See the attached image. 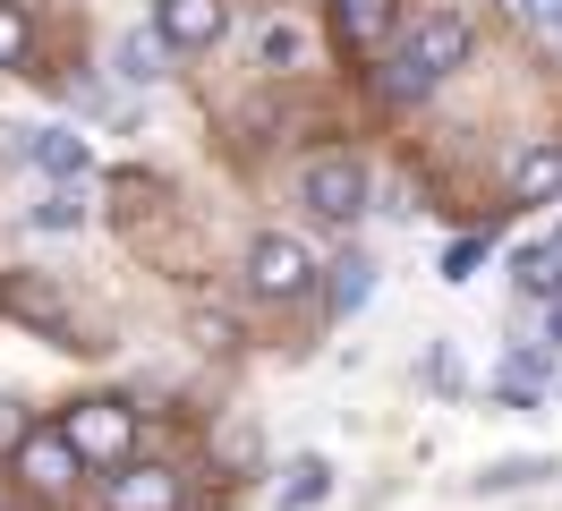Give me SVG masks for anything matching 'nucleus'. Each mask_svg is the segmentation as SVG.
Listing matches in <instances>:
<instances>
[{
    "label": "nucleus",
    "mask_w": 562,
    "mask_h": 511,
    "mask_svg": "<svg viewBox=\"0 0 562 511\" xmlns=\"http://www.w3.org/2000/svg\"><path fill=\"white\" fill-rule=\"evenodd\" d=\"M324 486H333V469H324L316 452H299V460L281 469V511H307V503H324Z\"/></svg>",
    "instance_id": "4468645a"
},
{
    "label": "nucleus",
    "mask_w": 562,
    "mask_h": 511,
    "mask_svg": "<svg viewBox=\"0 0 562 511\" xmlns=\"http://www.w3.org/2000/svg\"><path fill=\"white\" fill-rule=\"evenodd\" d=\"M512 9H520V0H512Z\"/></svg>",
    "instance_id": "5701e85b"
},
{
    "label": "nucleus",
    "mask_w": 562,
    "mask_h": 511,
    "mask_svg": "<svg viewBox=\"0 0 562 511\" xmlns=\"http://www.w3.org/2000/svg\"><path fill=\"white\" fill-rule=\"evenodd\" d=\"M299 52H307V34L290 26V18H273V26L256 34V60H265V68H299Z\"/></svg>",
    "instance_id": "dca6fc26"
},
{
    "label": "nucleus",
    "mask_w": 562,
    "mask_h": 511,
    "mask_svg": "<svg viewBox=\"0 0 562 511\" xmlns=\"http://www.w3.org/2000/svg\"><path fill=\"white\" fill-rule=\"evenodd\" d=\"M554 349H562V299H554Z\"/></svg>",
    "instance_id": "4be33fe9"
},
{
    "label": "nucleus",
    "mask_w": 562,
    "mask_h": 511,
    "mask_svg": "<svg viewBox=\"0 0 562 511\" xmlns=\"http://www.w3.org/2000/svg\"><path fill=\"white\" fill-rule=\"evenodd\" d=\"M477 265H486V238H460L452 256H443V281H469Z\"/></svg>",
    "instance_id": "a211bd4d"
},
{
    "label": "nucleus",
    "mask_w": 562,
    "mask_h": 511,
    "mask_svg": "<svg viewBox=\"0 0 562 511\" xmlns=\"http://www.w3.org/2000/svg\"><path fill=\"white\" fill-rule=\"evenodd\" d=\"M401 60L418 68L426 86H435V77H452V68L469 60V18H460V9H426L418 26H409V43H401Z\"/></svg>",
    "instance_id": "423d86ee"
},
{
    "label": "nucleus",
    "mask_w": 562,
    "mask_h": 511,
    "mask_svg": "<svg viewBox=\"0 0 562 511\" xmlns=\"http://www.w3.org/2000/svg\"><path fill=\"white\" fill-rule=\"evenodd\" d=\"M154 26H162V43H179V52H205V43H222L231 9H222V0H154Z\"/></svg>",
    "instance_id": "1a4fd4ad"
},
{
    "label": "nucleus",
    "mask_w": 562,
    "mask_h": 511,
    "mask_svg": "<svg viewBox=\"0 0 562 511\" xmlns=\"http://www.w3.org/2000/svg\"><path fill=\"white\" fill-rule=\"evenodd\" d=\"M196 341H205V349H231V341H239V324H231L222 307H205V315H196Z\"/></svg>",
    "instance_id": "aec40b11"
},
{
    "label": "nucleus",
    "mask_w": 562,
    "mask_h": 511,
    "mask_svg": "<svg viewBox=\"0 0 562 511\" xmlns=\"http://www.w3.org/2000/svg\"><path fill=\"white\" fill-rule=\"evenodd\" d=\"M512 197L520 204H554L562 197V145H528L512 163Z\"/></svg>",
    "instance_id": "9b49d317"
},
{
    "label": "nucleus",
    "mask_w": 562,
    "mask_h": 511,
    "mask_svg": "<svg viewBox=\"0 0 562 511\" xmlns=\"http://www.w3.org/2000/svg\"><path fill=\"white\" fill-rule=\"evenodd\" d=\"M367 299H375V265H367V256H341V265H324V307H333L341 324H350Z\"/></svg>",
    "instance_id": "f8f14e48"
},
{
    "label": "nucleus",
    "mask_w": 562,
    "mask_h": 511,
    "mask_svg": "<svg viewBox=\"0 0 562 511\" xmlns=\"http://www.w3.org/2000/svg\"><path fill=\"white\" fill-rule=\"evenodd\" d=\"M512 273H520L528 299H562V238H537V247H520V256H512Z\"/></svg>",
    "instance_id": "ddd939ff"
},
{
    "label": "nucleus",
    "mask_w": 562,
    "mask_h": 511,
    "mask_svg": "<svg viewBox=\"0 0 562 511\" xmlns=\"http://www.w3.org/2000/svg\"><path fill=\"white\" fill-rule=\"evenodd\" d=\"M77 222H86V188H52L35 204V231H77Z\"/></svg>",
    "instance_id": "f3484780"
},
{
    "label": "nucleus",
    "mask_w": 562,
    "mask_h": 511,
    "mask_svg": "<svg viewBox=\"0 0 562 511\" xmlns=\"http://www.w3.org/2000/svg\"><path fill=\"white\" fill-rule=\"evenodd\" d=\"M179 469H162V460H145V469H111L103 477V503L111 511H179Z\"/></svg>",
    "instance_id": "6e6552de"
},
{
    "label": "nucleus",
    "mask_w": 562,
    "mask_h": 511,
    "mask_svg": "<svg viewBox=\"0 0 562 511\" xmlns=\"http://www.w3.org/2000/svg\"><path fill=\"white\" fill-rule=\"evenodd\" d=\"M0 315L26 324L35 341H52V349H77V315L52 290V273H0Z\"/></svg>",
    "instance_id": "f03ea898"
},
{
    "label": "nucleus",
    "mask_w": 562,
    "mask_h": 511,
    "mask_svg": "<svg viewBox=\"0 0 562 511\" xmlns=\"http://www.w3.org/2000/svg\"><path fill=\"white\" fill-rule=\"evenodd\" d=\"M247 290H256V299H307V290H316V256H307V238L265 231L256 247H247Z\"/></svg>",
    "instance_id": "20e7f679"
},
{
    "label": "nucleus",
    "mask_w": 562,
    "mask_h": 511,
    "mask_svg": "<svg viewBox=\"0 0 562 511\" xmlns=\"http://www.w3.org/2000/svg\"><path fill=\"white\" fill-rule=\"evenodd\" d=\"M9 469L26 477V495L60 503V495L77 486V469H86V460L69 452V435H60V426H26V435H18V460H9Z\"/></svg>",
    "instance_id": "39448f33"
},
{
    "label": "nucleus",
    "mask_w": 562,
    "mask_h": 511,
    "mask_svg": "<svg viewBox=\"0 0 562 511\" xmlns=\"http://www.w3.org/2000/svg\"><path fill=\"white\" fill-rule=\"evenodd\" d=\"M299 197H307L316 222H358L367 213V163H358L350 145H333V154H316V163L299 170Z\"/></svg>",
    "instance_id": "7ed1b4c3"
},
{
    "label": "nucleus",
    "mask_w": 562,
    "mask_h": 511,
    "mask_svg": "<svg viewBox=\"0 0 562 511\" xmlns=\"http://www.w3.org/2000/svg\"><path fill=\"white\" fill-rule=\"evenodd\" d=\"M333 26L350 52H384L392 26H401V0H333Z\"/></svg>",
    "instance_id": "9d476101"
},
{
    "label": "nucleus",
    "mask_w": 562,
    "mask_h": 511,
    "mask_svg": "<svg viewBox=\"0 0 562 511\" xmlns=\"http://www.w3.org/2000/svg\"><path fill=\"white\" fill-rule=\"evenodd\" d=\"M35 52V18H26V0H0V68H18Z\"/></svg>",
    "instance_id": "2eb2a0df"
},
{
    "label": "nucleus",
    "mask_w": 562,
    "mask_h": 511,
    "mask_svg": "<svg viewBox=\"0 0 562 511\" xmlns=\"http://www.w3.org/2000/svg\"><path fill=\"white\" fill-rule=\"evenodd\" d=\"M154 60H162V52H154L145 34H128V43H120V77H154Z\"/></svg>",
    "instance_id": "6ab92c4d"
},
{
    "label": "nucleus",
    "mask_w": 562,
    "mask_h": 511,
    "mask_svg": "<svg viewBox=\"0 0 562 511\" xmlns=\"http://www.w3.org/2000/svg\"><path fill=\"white\" fill-rule=\"evenodd\" d=\"M9 136H18V154H26V163H43L52 179H60V188H86V170H94V145H86L77 129H9Z\"/></svg>",
    "instance_id": "0eeeda50"
},
{
    "label": "nucleus",
    "mask_w": 562,
    "mask_h": 511,
    "mask_svg": "<svg viewBox=\"0 0 562 511\" xmlns=\"http://www.w3.org/2000/svg\"><path fill=\"white\" fill-rule=\"evenodd\" d=\"M60 435L86 469H128V443H137V409L128 401H77L60 418Z\"/></svg>",
    "instance_id": "f257e3e1"
},
{
    "label": "nucleus",
    "mask_w": 562,
    "mask_h": 511,
    "mask_svg": "<svg viewBox=\"0 0 562 511\" xmlns=\"http://www.w3.org/2000/svg\"><path fill=\"white\" fill-rule=\"evenodd\" d=\"M520 18L537 34H554V43H562V0H520Z\"/></svg>",
    "instance_id": "412c9836"
}]
</instances>
